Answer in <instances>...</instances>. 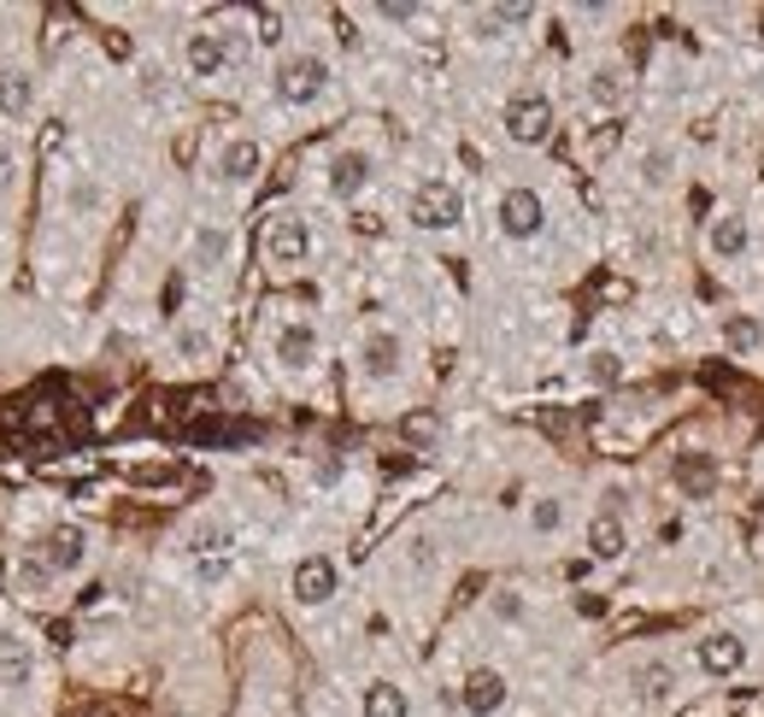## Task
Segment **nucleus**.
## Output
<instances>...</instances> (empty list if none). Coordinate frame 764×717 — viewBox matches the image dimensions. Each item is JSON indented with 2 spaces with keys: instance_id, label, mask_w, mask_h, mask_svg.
<instances>
[{
  "instance_id": "393cba45",
  "label": "nucleus",
  "mask_w": 764,
  "mask_h": 717,
  "mask_svg": "<svg viewBox=\"0 0 764 717\" xmlns=\"http://www.w3.org/2000/svg\"><path fill=\"white\" fill-rule=\"evenodd\" d=\"M224 260H230V230L200 224V230H195V265H200V271H218Z\"/></svg>"
},
{
  "instance_id": "4468645a",
  "label": "nucleus",
  "mask_w": 764,
  "mask_h": 717,
  "mask_svg": "<svg viewBox=\"0 0 764 717\" xmlns=\"http://www.w3.org/2000/svg\"><path fill=\"white\" fill-rule=\"evenodd\" d=\"M30 107H36V82H30L24 65H0V118L7 124H24Z\"/></svg>"
},
{
  "instance_id": "c9c22d12",
  "label": "nucleus",
  "mask_w": 764,
  "mask_h": 717,
  "mask_svg": "<svg viewBox=\"0 0 764 717\" xmlns=\"http://www.w3.org/2000/svg\"><path fill=\"white\" fill-rule=\"evenodd\" d=\"M576 611H583V618H600L606 600H600V594H576Z\"/></svg>"
},
{
  "instance_id": "ddd939ff",
  "label": "nucleus",
  "mask_w": 764,
  "mask_h": 717,
  "mask_svg": "<svg viewBox=\"0 0 764 717\" xmlns=\"http://www.w3.org/2000/svg\"><path fill=\"white\" fill-rule=\"evenodd\" d=\"M277 365L283 371H312L318 365V330H312V323H283V330H277Z\"/></svg>"
},
{
  "instance_id": "c85d7f7f",
  "label": "nucleus",
  "mask_w": 764,
  "mask_h": 717,
  "mask_svg": "<svg viewBox=\"0 0 764 717\" xmlns=\"http://www.w3.org/2000/svg\"><path fill=\"white\" fill-rule=\"evenodd\" d=\"M418 0H383V7H377V19H388V24H412L418 19Z\"/></svg>"
},
{
  "instance_id": "5701e85b",
  "label": "nucleus",
  "mask_w": 764,
  "mask_h": 717,
  "mask_svg": "<svg viewBox=\"0 0 764 717\" xmlns=\"http://www.w3.org/2000/svg\"><path fill=\"white\" fill-rule=\"evenodd\" d=\"M588 100H594L600 112L623 107V100H630V77H623L618 65H606V71H594V77H588Z\"/></svg>"
},
{
  "instance_id": "1a4fd4ad",
  "label": "nucleus",
  "mask_w": 764,
  "mask_h": 717,
  "mask_svg": "<svg viewBox=\"0 0 764 717\" xmlns=\"http://www.w3.org/2000/svg\"><path fill=\"white\" fill-rule=\"evenodd\" d=\"M182 54H189V71H195V77H224L230 59H235V47H230L224 30H195Z\"/></svg>"
},
{
  "instance_id": "2eb2a0df",
  "label": "nucleus",
  "mask_w": 764,
  "mask_h": 717,
  "mask_svg": "<svg viewBox=\"0 0 764 717\" xmlns=\"http://www.w3.org/2000/svg\"><path fill=\"white\" fill-rule=\"evenodd\" d=\"M630 682H635V699H641V706H671L676 688H683V682H676V664H665V659L635 664Z\"/></svg>"
},
{
  "instance_id": "4c0bfd02",
  "label": "nucleus",
  "mask_w": 764,
  "mask_h": 717,
  "mask_svg": "<svg viewBox=\"0 0 764 717\" xmlns=\"http://www.w3.org/2000/svg\"><path fill=\"white\" fill-rule=\"evenodd\" d=\"M95 717H107V712H95Z\"/></svg>"
},
{
  "instance_id": "6e6552de",
  "label": "nucleus",
  "mask_w": 764,
  "mask_h": 717,
  "mask_svg": "<svg viewBox=\"0 0 764 717\" xmlns=\"http://www.w3.org/2000/svg\"><path fill=\"white\" fill-rule=\"evenodd\" d=\"M36 676V641L24 629H0V688H24Z\"/></svg>"
},
{
  "instance_id": "f8f14e48",
  "label": "nucleus",
  "mask_w": 764,
  "mask_h": 717,
  "mask_svg": "<svg viewBox=\"0 0 764 717\" xmlns=\"http://www.w3.org/2000/svg\"><path fill=\"white\" fill-rule=\"evenodd\" d=\"M458 706H465L470 717H495L506 706V676L488 671V664H483V671H470L465 688H458Z\"/></svg>"
},
{
  "instance_id": "7c9ffc66",
  "label": "nucleus",
  "mask_w": 764,
  "mask_h": 717,
  "mask_svg": "<svg viewBox=\"0 0 764 717\" xmlns=\"http://www.w3.org/2000/svg\"><path fill=\"white\" fill-rule=\"evenodd\" d=\"M12 183H19V153H12V142L0 135V195H7Z\"/></svg>"
},
{
  "instance_id": "dca6fc26",
  "label": "nucleus",
  "mask_w": 764,
  "mask_h": 717,
  "mask_svg": "<svg viewBox=\"0 0 764 717\" xmlns=\"http://www.w3.org/2000/svg\"><path fill=\"white\" fill-rule=\"evenodd\" d=\"M365 183H370V153L347 147V153H335V159H330V195L335 200H359Z\"/></svg>"
},
{
  "instance_id": "6ab92c4d",
  "label": "nucleus",
  "mask_w": 764,
  "mask_h": 717,
  "mask_svg": "<svg viewBox=\"0 0 764 717\" xmlns=\"http://www.w3.org/2000/svg\"><path fill=\"white\" fill-rule=\"evenodd\" d=\"M259 165H265V153H259V142H253V135H235V142L218 153V170H224V183H253V177H259Z\"/></svg>"
},
{
  "instance_id": "b1692460",
  "label": "nucleus",
  "mask_w": 764,
  "mask_h": 717,
  "mask_svg": "<svg viewBox=\"0 0 764 717\" xmlns=\"http://www.w3.org/2000/svg\"><path fill=\"white\" fill-rule=\"evenodd\" d=\"M535 7H523V0H512V7H483L477 12V36H506L512 24H530Z\"/></svg>"
},
{
  "instance_id": "0eeeda50",
  "label": "nucleus",
  "mask_w": 764,
  "mask_h": 717,
  "mask_svg": "<svg viewBox=\"0 0 764 717\" xmlns=\"http://www.w3.org/2000/svg\"><path fill=\"white\" fill-rule=\"evenodd\" d=\"M335 559L330 553H312V559H300L295 565V576H288V588H295V600L300 606H324V600H335Z\"/></svg>"
},
{
  "instance_id": "473e14b6",
  "label": "nucleus",
  "mask_w": 764,
  "mask_h": 717,
  "mask_svg": "<svg viewBox=\"0 0 764 717\" xmlns=\"http://www.w3.org/2000/svg\"><path fill=\"white\" fill-rule=\"evenodd\" d=\"M224 576H230L224 559H200V565H195V583H200V588H218Z\"/></svg>"
},
{
  "instance_id": "7ed1b4c3",
  "label": "nucleus",
  "mask_w": 764,
  "mask_h": 717,
  "mask_svg": "<svg viewBox=\"0 0 764 717\" xmlns=\"http://www.w3.org/2000/svg\"><path fill=\"white\" fill-rule=\"evenodd\" d=\"M406 218H412L418 230H453L458 218H465V200H458L453 183H418L412 200H406Z\"/></svg>"
},
{
  "instance_id": "a211bd4d",
  "label": "nucleus",
  "mask_w": 764,
  "mask_h": 717,
  "mask_svg": "<svg viewBox=\"0 0 764 717\" xmlns=\"http://www.w3.org/2000/svg\"><path fill=\"white\" fill-rule=\"evenodd\" d=\"M588 553L594 559H623L630 553V529H623L618 511H594L588 518Z\"/></svg>"
},
{
  "instance_id": "412c9836",
  "label": "nucleus",
  "mask_w": 764,
  "mask_h": 717,
  "mask_svg": "<svg viewBox=\"0 0 764 717\" xmlns=\"http://www.w3.org/2000/svg\"><path fill=\"white\" fill-rule=\"evenodd\" d=\"M12 583H19V594H30V600H47V588H54V565H47L42 553H24L19 565H12Z\"/></svg>"
},
{
  "instance_id": "f3484780",
  "label": "nucleus",
  "mask_w": 764,
  "mask_h": 717,
  "mask_svg": "<svg viewBox=\"0 0 764 717\" xmlns=\"http://www.w3.org/2000/svg\"><path fill=\"white\" fill-rule=\"evenodd\" d=\"M676 488H683L688 500H711V488H718V459L711 453H676Z\"/></svg>"
},
{
  "instance_id": "9d476101",
  "label": "nucleus",
  "mask_w": 764,
  "mask_h": 717,
  "mask_svg": "<svg viewBox=\"0 0 764 717\" xmlns=\"http://www.w3.org/2000/svg\"><path fill=\"white\" fill-rule=\"evenodd\" d=\"M694 659H700V671H711V676H735L746 664V641L735 629H711V636L694 647Z\"/></svg>"
},
{
  "instance_id": "20e7f679",
  "label": "nucleus",
  "mask_w": 764,
  "mask_h": 717,
  "mask_svg": "<svg viewBox=\"0 0 764 717\" xmlns=\"http://www.w3.org/2000/svg\"><path fill=\"white\" fill-rule=\"evenodd\" d=\"M495 218H500V235H512V242H535V235L547 230V200H541L535 189H506Z\"/></svg>"
},
{
  "instance_id": "72a5a7b5",
  "label": "nucleus",
  "mask_w": 764,
  "mask_h": 717,
  "mask_svg": "<svg viewBox=\"0 0 764 717\" xmlns=\"http://www.w3.org/2000/svg\"><path fill=\"white\" fill-rule=\"evenodd\" d=\"M259 42H265V47H270V42H283V12H270V7L259 12Z\"/></svg>"
},
{
  "instance_id": "e433bc0d",
  "label": "nucleus",
  "mask_w": 764,
  "mask_h": 717,
  "mask_svg": "<svg viewBox=\"0 0 764 717\" xmlns=\"http://www.w3.org/2000/svg\"><path fill=\"white\" fill-rule=\"evenodd\" d=\"M177 306H182V277L165 283V312H177Z\"/></svg>"
},
{
  "instance_id": "39448f33",
  "label": "nucleus",
  "mask_w": 764,
  "mask_h": 717,
  "mask_svg": "<svg viewBox=\"0 0 764 717\" xmlns=\"http://www.w3.org/2000/svg\"><path fill=\"white\" fill-rule=\"evenodd\" d=\"M265 253H270V265L277 271H300L306 260H312V224L295 212H283L277 224L265 230Z\"/></svg>"
},
{
  "instance_id": "a878e982",
  "label": "nucleus",
  "mask_w": 764,
  "mask_h": 717,
  "mask_svg": "<svg viewBox=\"0 0 764 717\" xmlns=\"http://www.w3.org/2000/svg\"><path fill=\"white\" fill-rule=\"evenodd\" d=\"M759 341H764V323L759 318H729L723 323V348L729 353H759Z\"/></svg>"
},
{
  "instance_id": "c756f323",
  "label": "nucleus",
  "mask_w": 764,
  "mask_h": 717,
  "mask_svg": "<svg viewBox=\"0 0 764 717\" xmlns=\"http://www.w3.org/2000/svg\"><path fill=\"white\" fill-rule=\"evenodd\" d=\"M671 165H676V159H671V147H653L647 159H641V170H647V183H671Z\"/></svg>"
},
{
  "instance_id": "f704fd0d",
  "label": "nucleus",
  "mask_w": 764,
  "mask_h": 717,
  "mask_svg": "<svg viewBox=\"0 0 764 717\" xmlns=\"http://www.w3.org/2000/svg\"><path fill=\"white\" fill-rule=\"evenodd\" d=\"M495 618H523V600H518V594H500V600H495Z\"/></svg>"
},
{
  "instance_id": "2f4dec72",
  "label": "nucleus",
  "mask_w": 764,
  "mask_h": 717,
  "mask_svg": "<svg viewBox=\"0 0 764 717\" xmlns=\"http://www.w3.org/2000/svg\"><path fill=\"white\" fill-rule=\"evenodd\" d=\"M218 548H224V529H218V523H200V529H195V553L212 559Z\"/></svg>"
},
{
  "instance_id": "f03ea898",
  "label": "nucleus",
  "mask_w": 764,
  "mask_h": 717,
  "mask_svg": "<svg viewBox=\"0 0 764 717\" xmlns=\"http://www.w3.org/2000/svg\"><path fill=\"white\" fill-rule=\"evenodd\" d=\"M500 124H506V135H512L518 147H541L553 135L558 112H553L547 95H512V100H506V112H500Z\"/></svg>"
},
{
  "instance_id": "9b49d317",
  "label": "nucleus",
  "mask_w": 764,
  "mask_h": 717,
  "mask_svg": "<svg viewBox=\"0 0 764 717\" xmlns=\"http://www.w3.org/2000/svg\"><path fill=\"white\" fill-rule=\"evenodd\" d=\"M400 358H406V348H400L395 330H370L365 348H359V371L370 383H388V377H400Z\"/></svg>"
},
{
  "instance_id": "423d86ee",
  "label": "nucleus",
  "mask_w": 764,
  "mask_h": 717,
  "mask_svg": "<svg viewBox=\"0 0 764 717\" xmlns=\"http://www.w3.org/2000/svg\"><path fill=\"white\" fill-rule=\"evenodd\" d=\"M36 553L54 565V576H77L82 565H89V529H82V523H54L42 536Z\"/></svg>"
},
{
  "instance_id": "f257e3e1",
  "label": "nucleus",
  "mask_w": 764,
  "mask_h": 717,
  "mask_svg": "<svg viewBox=\"0 0 764 717\" xmlns=\"http://www.w3.org/2000/svg\"><path fill=\"white\" fill-rule=\"evenodd\" d=\"M330 89V65L318 54H288L277 65V100L283 107H312V100H324Z\"/></svg>"
},
{
  "instance_id": "cd10ccee",
  "label": "nucleus",
  "mask_w": 764,
  "mask_h": 717,
  "mask_svg": "<svg viewBox=\"0 0 764 717\" xmlns=\"http://www.w3.org/2000/svg\"><path fill=\"white\" fill-rule=\"evenodd\" d=\"M530 523L541 529V536H553V529L565 523V506H558V500H535V506H530Z\"/></svg>"
},
{
  "instance_id": "4be33fe9",
  "label": "nucleus",
  "mask_w": 764,
  "mask_h": 717,
  "mask_svg": "<svg viewBox=\"0 0 764 717\" xmlns=\"http://www.w3.org/2000/svg\"><path fill=\"white\" fill-rule=\"evenodd\" d=\"M746 242H753V235H746V218H711V253H718V260H741L746 253Z\"/></svg>"
},
{
  "instance_id": "bb28decb",
  "label": "nucleus",
  "mask_w": 764,
  "mask_h": 717,
  "mask_svg": "<svg viewBox=\"0 0 764 717\" xmlns=\"http://www.w3.org/2000/svg\"><path fill=\"white\" fill-rule=\"evenodd\" d=\"M623 377V365H618V353H594L588 358V383H600V388H611Z\"/></svg>"
},
{
  "instance_id": "aec40b11",
  "label": "nucleus",
  "mask_w": 764,
  "mask_h": 717,
  "mask_svg": "<svg viewBox=\"0 0 764 717\" xmlns=\"http://www.w3.org/2000/svg\"><path fill=\"white\" fill-rule=\"evenodd\" d=\"M359 717H412V706H406V688H400V682H370Z\"/></svg>"
}]
</instances>
